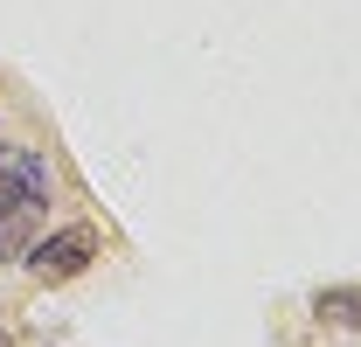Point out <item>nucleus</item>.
<instances>
[{
  "mask_svg": "<svg viewBox=\"0 0 361 347\" xmlns=\"http://www.w3.org/2000/svg\"><path fill=\"white\" fill-rule=\"evenodd\" d=\"M319 312H326L334 327H361V292L355 285H326V292H319Z\"/></svg>",
  "mask_w": 361,
  "mask_h": 347,
  "instance_id": "nucleus-3",
  "label": "nucleus"
},
{
  "mask_svg": "<svg viewBox=\"0 0 361 347\" xmlns=\"http://www.w3.org/2000/svg\"><path fill=\"white\" fill-rule=\"evenodd\" d=\"M0 347H7V334H0Z\"/></svg>",
  "mask_w": 361,
  "mask_h": 347,
  "instance_id": "nucleus-4",
  "label": "nucleus"
},
{
  "mask_svg": "<svg viewBox=\"0 0 361 347\" xmlns=\"http://www.w3.org/2000/svg\"><path fill=\"white\" fill-rule=\"evenodd\" d=\"M90 257H97V229H90V222H70V229H56V236H42V243L28 250V271L56 285V278H77Z\"/></svg>",
  "mask_w": 361,
  "mask_h": 347,
  "instance_id": "nucleus-2",
  "label": "nucleus"
},
{
  "mask_svg": "<svg viewBox=\"0 0 361 347\" xmlns=\"http://www.w3.org/2000/svg\"><path fill=\"white\" fill-rule=\"evenodd\" d=\"M35 202H49V160L28 146H0V222L28 216Z\"/></svg>",
  "mask_w": 361,
  "mask_h": 347,
  "instance_id": "nucleus-1",
  "label": "nucleus"
}]
</instances>
